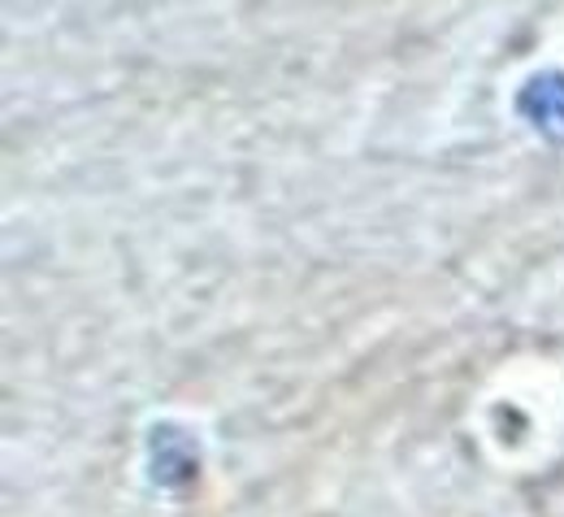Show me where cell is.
Here are the masks:
<instances>
[{
	"label": "cell",
	"instance_id": "cell-1",
	"mask_svg": "<svg viewBox=\"0 0 564 517\" xmlns=\"http://www.w3.org/2000/svg\"><path fill=\"white\" fill-rule=\"evenodd\" d=\"M517 109H521V118L539 136L564 144V74H539V78H530L525 91L517 96Z\"/></svg>",
	"mask_w": 564,
	"mask_h": 517
}]
</instances>
